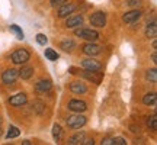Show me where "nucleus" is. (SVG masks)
I'll list each match as a JSON object with an SVG mask.
<instances>
[{
    "mask_svg": "<svg viewBox=\"0 0 157 145\" xmlns=\"http://www.w3.org/2000/svg\"><path fill=\"white\" fill-rule=\"evenodd\" d=\"M84 139H86V134H84V132H77V134H74L73 136H70V138H68V144L70 145L83 144Z\"/></svg>",
    "mask_w": 157,
    "mask_h": 145,
    "instance_id": "16",
    "label": "nucleus"
},
{
    "mask_svg": "<svg viewBox=\"0 0 157 145\" xmlns=\"http://www.w3.org/2000/svg\"><path fill=\"white\" fill-rule=\"evenodd\" d=\"M141 15H143V13H141V10L134 9V10H129V12H127V13H124L122 20L125 23H134V22H137V20H140Z\"/></svg>",
    "mask_w": 157,
    "mask_h": 145,
    "instance_id": "9",
    "label": "nucleus"
},
{
    "mask_svg": "<svg viewBox=\"0 0 157 145\" xmlns=\"http://www.w3.org/2000/svg\"><path fill=\"white\" fill-rule=\"evenodd\" d=\"M82 72V77L89 80L92 83L95 84H101L102 78H103V72H99V71H92V70H83Z\"/></svg>",
    "mask_w": 157,
    "mask_h": 145,
    "instance_id": "6",
    "label": "nucleus"
},
{
    "mask_svg": "<svg viewBox=\"0 0 157 145\" xmlns=\"http://www.w3.org/2000/svg\"><path fill=\"white\" fill-rule=\"evenodd\" d=\"M146 78L151 83H157V70L156 68H151L146 72Z\"/></svg>",
    "mask_w": 157,
    "mask_h": 145,
    "instance_id": "24",
    "label": "nucleus"
},
{
    "mask_svg": "<svg viewBox=\"0 0 157 145\" xmlns=\"http://www.w3.org/2000/svg\"><path fill=\"white\" fill-rule=\"evenodd\" d=\"M36 42H38L39 45H45L48 42V38H47L44 34H38L36 35Z\"/></svg>",
    "mask_w": 157,
    "mask_h": 145,
    "instance_id": "28",
    "label": "nucleus"
},
{
    "mask_svg": "<svg viewBox=\"0 0 157 145\" xmlns=\"http://www.w3.org/2000/svg\"><path fill=\"white\" fill-rule=\"evenodd\" d=\"M68 71L71 72V74H80V71H78L77 68H74V67H71V68H68Z\"/></svg>",
    "mask_w": 157,
    "mask_h": 145,
    "instance_id": "34",
    "label": "nucleus"
},
{
    "mask_svg": "<svg viewBox=\"0 0 157 145\" xmlns=\"http://www.w3.org/2000/svg\"><path fill=\"white\" fill-rule=\"evenodd\" d=\"M83 144L84 145H93V144H95V141H93V138H90V139H84Z\"/></svg>",
    "mask_w": 157,
    "mask_h": 145,
    "instance_id": "33",
    "label": "nucleus"
},
{
    "mask_svg": "<svg viewBox=\"0 0 157 145\" xmlns=\"http://www.w3.org/2000/svg\"><path fill=\"white\" fill-rule=\"evenodd\" d=\"M76 9H77V5H76V3L64 2L63 5L58 6V17H67L68 15H71Z\"/></svg>",
    "mask_w": 157,
    "mask_h": 145,
    "instance_id": "7",
    "label": "nucleus"
},
{
    "mask_svg": "<svg viewBox=\"0 0 157 145\" xmlns=\"http://www.w3.org/2000/svg\"><path fill=\"white\" fill-rule=\"evenodd\" d=\"M19 135H21L19 128H16V126H9V131H7L6 138H7V139H13V138H17Z\"/></svg>",
    "mask_w": 157,
    "mask_h": 145,
    "instance_id": "22",
    "label": "nucleus"
},
{
    "mask_svg": "<svg viewBox=\"0 0 157 145\" xmlns=\"http://www.w3.org/2000/svg\"><path fill=\"white\" fill-rule=\"evenodd\" d=\"M60 46H61V50H64L66 52H71V51L76 48V42H74L73 39H66V41H63L61 44H60Z\"/></svg>",
    "mask_w": 157,
    "mask_h": 145,
    "instance_id": "20",
    "label": "nucleus"
},
{
    "mask_svg": "<svg viewBox=\"0 0 157 145\" xmlns=\"http://www.w3.org/2000/svg\"><path fill=\"white\" fill-rule=\"evenodd\" d=\"M82 67L84 70H92V71H101L102 68V64L99 61H96L93 58H86L82 61Z\"/></svg>",
    "mask_w": 157,
    "mask_h": 145,
    "instance_id": "11",
    "label": "nucleus"
},
{
    "mask_svg": "<svg viewBox=\"0 0 157 145\" xmlns=\"http://www.w3.org/2000/svg\"><path fill=\"white\" fill-rule=\"evenodd\" d=\"M83 20H84L83 15H71V16L67 17L66 26H67V28H77V26H82Z\"/></svg>",
    "mask_w": 157,
    "mask_h": 145,
    "instance_id": "12",
    "label": "nucleus"
},
{
    "mask_svg": "<svg viewBox=\"0 0 157 145\" xmlns=\"http://www.w3.org/2000/svg\"><path fill=\"white\" fill-rule=\"evenodd\" d=\"M82 51H83V54H86V55L95 57L98 54H101V46L93 44V42H89V44H84L82 46Z\"/></svg>",
    "mask_w": 157,
    "mask_h": 145,
    "instance_id": "10",
    "label": "nucleus"
},
{
    "mask_svg": "<svg viewBox=\"0 0 157 145\" xmlns=\"http://www.w3.org/2000/svg\"><path fill=\"white\" fill-rule=\"evenodd\" d=\"M26 102H28V96L25 95V93H17V95L9 97V103H10L12 106H22Z\"/></svg>",
    "mask_w": 157,
    "mask_h": 145,
    "instance_id": "13",
    "label": "nucleus"
},
{
    "mask_svg": "<svg viewBox=\"0 0 157 145\" xmlns=\"http://www.w3.org/2000/svg\"><path fill=\"white\" fill-rule=\"evenodd\" d=\"M10 31L16 34L17 39H23V36H25V35H23V32H22V29L19 28L17 25H10Z\"/></svg>",
    "mask_w": 157,
    "mask_h": 145,
    "instance_id": "27",
    "label": "nucleus"
},
{
    "mask_svg": "<svg viewBox=\"0 0 157 145\" xmlns=\"http://www.w3.org/2000/svg\"><path fill=\"white\" fill-rule=\"evenodd\" d=\"M146 36L148 39H154L157 36V25L154 20L151 23H148V26L146 28Z\"/></svg>",
    "mask_w": 157,
    "mask_h": 145,
    "instance_id": "17",
    "label": "nucleus"
},
{
    "mask_svg": "<svg viewBox=\"0 0 157 145\" xmlns=\"http://www.w3.org/2000/svg\"><path fill=\"white\" fill-rule=\"evenodd\" d=\"M2 122H3V119H2V117H0V125H2Z\"/></svg>",
    "mask_w": 157,
    "mask_h": 145,
    "instance_id": "37",
    "label": "nucleus"
},
{
    "mask_svg": "<svg viewBox=\"0 0 157 145\" xmlns=\"http://www.w3.org/2000/svg\"><path fill=\"white\" fill-rule=\"evenodd\" d=\"M51 87H52L51 80H41V81H38L35 84V90L38 93H47L48 90H51Z\"/></svg>",
    "mask_w": 157,
    "mask_h": 145,
    "instance_id": "15",
    "label": "nucleus"
},
{
    "mask_svg": "<svg viewBox=\"0 0 157 145\" xmlns=\"http://www.w3.org/2000/svg\"><path fill=\"white\" fill-rule=\"evenodd\" d=\"M74 35L86 39V41H89V42H95V41L99 39V34H98L96 31L89 29V28H78V29H76V31H74Z\"/></svg>",
    "mask_w": 157,
    "mask_h": 145,
    "instance_id": "1",
    "label": "nucleus"
},
{
    "mask_svg": "<svg viewBox=\"0 0 157 145\" xmlns=\"http://www.w3.org/2000/svg\"><path fill=\"white\" fill-rule=\"evenodd\" d=\"M68 89H70V91L74 93V95H83V93L87 91L86 84H83L82 81H73V83H70Z\"/></svg>",
    "mask_w": 157,
    "mask_h": 145,
    "instance_id": "14",
    "label": "nucleus"
},
{
    "mask_svg": "<svg viewBox=\"0 0 157 145\" xmlns=\"http://www.w3.org/2000/svg\"><path fill=\"white\" fill-rule=\"evenodd\" d=\"M66 123H67L68 128L71 129H80L82 126H84L86 125V117L83 116V115H73V116H68L67 119H66Z\"/></svg>",
    "mask_w": 157,
    "mask_h": 145,
    "instance_id": "4",
    "label": "nucleus"
},
{
    "mask_svg": "<svg viewBox=\"0 0 157 145\" xmlns=\"http://www.w3.org/2000/svg\"><path fill=\"white\" fill-rule=\"evenodd\" d=\"M19 76L22 77V80H29L34 76V68L32 67H22L19 70Z\"/></svg>",
    "mask_w": 157,
    "mask_h": 145,
    "instance_id": "19",
    "label": "nucleus"
},
{
    "mask_svg": "<svg viewBox=\"0 0 157 145\" xmlns=\"http://www.w3.org/2000/svg\"><path fill=\"white\" fill-rule=\"evenodd\" d=\"M32 107H34V110L36 112V113H42V112H44V109H45V105H44V102L35 100L34 105H32Z\"/></svg>",
    "mask_w": 157,
    "mask_h": 145,
    "instance_id": "26",
    "label": "nucleus"
},
{
    "mask_svg": "<svg viewBox=\"0 0 157 145\" xmlns=\"http://www.w3.org/2000/svg\"><path fill=\"white\" fill-rule=\"evenodd\" d=\"M52 138H54L56 142L61 141V138H63V128L58 123H56V125L52 126Z\"/></svg>",
    "mask_w": 157,
    "mask_h": 145,
    "instance_id": "21",
    "label": "nucleus"
},
{
    "mask_svg": "<svg viewBox=\"0 0 157 145\" xmlns=\"http://www.w3.org/2000/svg\"><path fill=\"white\" fill-rule=\"evenodd\" d=\"M66 0H50V3H51V6L52 7H58L60 5H63Z\"/></svg>",
    "mask_w": 157,
    "mask_h": 145,
    "instance_id": "31",
    "label": "nucleus"
},
{
    "mask_svg": "<svg viewBox=\"0 0 157 145\" xmlns=\"http://www.w3.org/2000/svg\"><path fill=\"white\" fill-rule=\"evenodd\" d=\"M0 136H2V129H0Z\"/></svg>",
    "mask_w": 157,
    "mask_h": 145,
    "instance_id": "38",
    "label": "nucleus"
},
{
    "mask_svg": "<svg viewBox=\"0 0 157 145\" xmlns=\"http://www.w3.org/2000/svg\"><path fill=\"white\" fill-rule=\"evenodd\" d=\"M127 5H128L129 7H138V6L141 5V0H128Z\"/></svg>",
    "mask_w": 157,
    "mask_h": 145,
    "instance_id": "30",
    "label": "nucleus"
},
{
    "mask_svg": "<svg viewBox=\"0 0 157 145\" xmlns=\"http://www.w3.org/2000/svg\"><path fill=\"white\" fill-rule=\"evenodd\" d=\"M90 25L95 28H103L106 25V13L102 10H98L90 15Z\"/></svg>",
    "mask_w": 157,
    "mask_h": 145,
    "instance_id": "3",
    "label": "nucleus"
},
{
    "mask_svg": "<svg viewBox=\"0 0 157 145\" xmlns=\"http://www.w3.org/2000/svg\"><path fill=\"white\" fill-rule=\"evenodd\" d=\"M112 139H113L112 145H125L127 144V141L124 139V138H121V136H117V138H112Z\"/></svg>",
    "mask_w": 157,
    "mask_h": 145,
    "instance_id": "29",
    "label": "nucleus"
},
{
    "mask_svg": "<svg viewBox=\"0 0 157 145\" xmlns=\"http://www.w3.org/2000/svg\"><path fill=\"white\" fill-rule=\"evenodd\" d=\"M101 144L102 145H112L113 144V139H112V138H103Z\"/></svg>",
    "mask_w": 157,
    "mask_h": 145,
    "instance_id": "32",
    "label": "nucleus"
},
{
    "mask_svg": "<svg viewBox=\"0 0 157 145\" xmlns=\"http://www.w3.org/2000/svg\"><path fill=\"white\" fill-rule=\"evenodd\" d=\"M151 60H153V62H154V64H157V54H156V51L151 54Z\"/></svg>",
    "mask_w": 157,
    "mask_h": 145,
    "instance_id": "35",
    "label": "nucleus"
},
{
    "mask_svg": "<svg viewBox=\"0 0 157 145\" xmlns=\"http://www.w3.org/2000/svg\"><path fill=\"white\" fill-rule=\"evenodd\" d=\"M147 126L151 129V131H157V116L151 115L150 117H147Z\"/></svg>",
    "mask_w": 157,
    "mask_h": 145,
    "instance_id": "23",
    "label": "nucleus"
},
{
    "mask_svg": "<svg viewBox=\"0 0 157 145\" xmlns=\"http://www.w3.org/2000/svg\"><path fill=\"white\" fill-rule=\"evenodd\" d=\"M143 103L146 106H156V103H157L156 93H147L146 96H143Z\"/></svg>",
    "mask_w": 157,
    "mask_h": 145,
    "instance_id": "18",
    "label": "nucleus"
},
{
    "mask_svg": "<svg viewBox=\"0 0 157 145\" xmlns=\"http://www.w3.org/2000/svg\"><path fill=\"white\" fill-rule=\"evenodd\" d=\"M17 77H19V71L15 70V68H9V70H6V71L2 74V81H3V84H6V86H10V84H13L16 81Z\"/></svg>",
    "mask_w": 157,
    "mask_h": 145,
    "instance_id": "5",
    "label": "nucleus"
},
{
    "mask_svg": "<svg viewBox=\"0 0 157 145\" xmlns=\"http://www.w3.org/2000/svg\"><path fill=\"white\" fill-rule=\"evenodd\" d=\"M45 57H47L50 61H57V60H58V54H57L52 48H47V50H45Z\"/></svg>",
    "mask_w": 157,
    "mask_h": 145,
    "instance_id": "25",
    "label": "nucleus"
},
{
    "mask_svg": "<svg viewBox=\"0 0 157 145\" xmlns=\"http://www.w3.org/2000/svg\"><path fill=\"white\" fill-rule=\"evenodd\" d=\"M68 110L76 112V113H82V112L87 110V105H86V102H83V100L73 99V100L68 102Z\"/></svg>",
    "mask_w": 157,
    "mask_h": 145,
    "instance_id": "8",
    "label": "nucleus"
},
{
    "mask_svg": "<svg viewBox=\"0 0 157 145\" xmlns=\"http://www.w3.org/2000/svg\"><path fill=\"white\" fill-rule=\"evenodd\" d=\"M29 58H31V54L25 48H19V50L13 51V54H12V62L13 64H19V65L26 64L29 61Z\"/></svg>",
    "mask_w": 157,
    "mask_h": 145,
    "instance_id": "2",
    "label": "nucleus"
},
{
    "mask_svg": "<svg viewBox=\"0 0 157 145\" xmlns=\"http://www.w3.org/2000/svg\"><path fill=\"white\" fill-rule=\"evenodd\" d=\"M131 129H132V132H138L140 131V128H137V126H131Z\"/></svg>",
    "mask_w": 157,
    "mask_h": 145,
    "instance_id": "36",
    "label": "nucleus"
}]
</instances>
